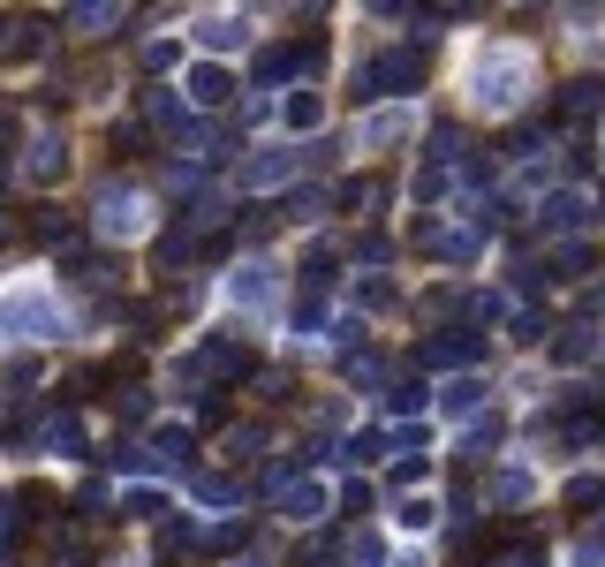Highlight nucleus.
<instances>
[{"mask_svg": "<svg viewBox=\"0 0 605 567\" xmlns=\"http://www.w3.org/2000/svg\"><path fill=\"white\" fill-rule=\"evenodd\" d=\"M583 220H590V197H583V189H560L553 205H545V235H575Z\"/></svg>", "mask_w": 605, "mask_h": 567, "instance_id": "7", "label": "nucleus"}, {"mask_svg": "<svg viewBox=\"0 0 605 567\" xmlns=\"http://www.w3.org/2000/svg\"><path fill=\"white\" fill-rule=\"evenodd\" d=\"M242 38H250V23H242V16H197V46L227 53V46H242Z\"/></svg>", "mask_w": 605, "mask_h": 567, "instance_id": "10", "label": "nucleus"}, {"mask_svg": "<svg viewBox=\"0 0 605 567\" xmlns=\"http://www.w3.org/2000/svg\"><path fill=\"white\" fill-rule=\"evenodd\" d=\"M190 91H197V106H220L235 84H227V69H197V76H190Z\"/></svg>", "mask_w": 605, "mask_h": 567, "instance_id": "12", "label": "nucleus"}, {"mask_svg": "<svg viewBox=\"0 0 605 567\" xmlns=\"http://www.w3.org/2000/svg\"><path fill=\"white\" fill-rule=\"evenodd\" d=\"M424 84V53L416 46H386V53H371V61H356V99L371 106V99H386V91H416Z\"/></svg>", "mask_w": 605, "mask_h": 567, "instance_id": "2", "label": "nucleus"}, {"mask_svg": "<svg viewBox=\"0 0 605 567\" xmlns=\"http://www.w3.org/2000/svg\"><path fill=\"white\" fill-rule=\"evenodd\" d=\"M590 356V341H583V326H568V333H560V363H583Z\"/></svg>", "mask_w": 605, "mask_h": 567, "instance_id": "23", "label": "nucleus"}, {"mask_svg": "<svg viewBox=\"0 0 605 567\" xmlns=\"http://www.w3.org/2000/svg\"><path fill=\"white\" fill-rule=\"evenodd\" d=\"M121 515H167V499H159V492H129V499H121Z\"/></svg>", "mask_w": 605, "mask_h": 567, "instance_id": "18", "label": "nucleus"}, {"mask_svg": "<svg viewBox=\"0 0 605 567\" xmlns=\"http://www.w3.org/2000/svg\"><path fill=\"white\" fill-rule=\"evenodd\" d=\"M356 303H371V310H386V303H394V280H363V288H356Z\"/></svg>", "mask_w": 605, "mask_h": 567, "instance_id": "22", "label": "nucleus"}, {"mask_svg": "<svg viewBox=\"0 0 605 567\" xmlns=\"http://www.w3.org/2000/svg\"><path fill=\"white\" fill-rule=\"evenodd\" d=\"M0 326L31 333V341H61V318H53L46 295H8V303H0Z\"/></svg>", "mask_w": 605, "mask_h": 567, "instance_id": "4", "label": "nucleus"}, {"mask_svg": "<svg viewBox=\"0 0 605 567\" xmlns=\"http://www.w3.org/2000/svg\"><path fill=\"white\" fill-rule=\"evenodd\" d=\"M144 220H152V205L137 189H99V235L129 242V235H144Z\"/></svg>", "mask_w": 605, "mask_h": 567, "instance_id": "3", "label": "nucleus"}, {"mask_svg": "<svg viewBox=\"0 0 605 567\" xmlns=\"http://www.w3.org/2000/svg\"><path fill=\"white\" fill-rule=\"evenodd\" d=\"M469 84H477V106H484V114H515V106L530 99V53L484 46L477 69H469Z\"/></svg>", "mask_w": 605, "mask_h": 567, "instance_id": "1", "label": "nucleus"}, {"mask_svg": "<svg viewBox=\"0 0 605 567\" xmlns=\"http://www.w3.org/2000/svg\"><path fill=\"white\" fill-rule=\"evenodd\" d=\"M227 295H235L242 310H265V303L280 295V280H273V265H242V273H235V288H227Z\"/></svg>", "mask_w": 605, "mask_h": 567, "instance_id": "6", "label": "nucleus"}, {"mask_svg": "<svg viewBox=\"0 0 605 567\" xmlns=\"http://www.w3.org/2000/svg\"><path fill=\"white\" fill-rule=\"evenodd\" d=\"M477 333H447V341H424L416 348V363H432V371H454V363H477Z\"/></svg>", "mask_w": 605, "mask_h": 567, "instance_id": "5", "label": "nucleus"}, {"mask_svg": "<svg viewBox=\"0 0 605 567\" xmlns=\"http://www.w3.org/2000/svg\"><path fill=\"white\" fill-rule=\"evenodd\" d=\"M159 454H167V462H190V431H159Z\"/></svg>", "mask_w": 605, "mask_h": 567, "instance_id": "24", "label": "nucleus"}, {"mask_svg": "<svg viewBox=\"0 0 605 567\" xmlns=\"http://www.w3.org/2000/svg\"><path fill=\"white\" fill-rule=\"evenodd\" d=\"M144 114H152L159 129H182V106H174V91H152V99H144Z\"/></svg>", "mask_w": 605, "mask_h": 567, "instance_id": "16", "label": "nucleus"}, {"mask_svg": "<svg viewBox=\"0 0 605 567\" xmlns=\"http://www.w3.org/2000/svg\"><path fill=\"white\" fill-rule=\"evenodd\" d=\"M318 114H326V106H318V91H295V99H288V121H295V129H318Z\"/></svg>", "mask_w": 605, "mask_h": 567, "instance_id": "15", "label": "nucleus"}, {"mask_svg": "<svg viewBox=\"0 0 605 567\" xmlns=\"http://www.w3.org/2000/svg\"><path fill=\"white\" fill-rule=\"evenodd\" d=\"M295 522H326V484H288V499H280Z\"/></svg>", "mask_w": 605, "mask_h": 567, "instance_id": "11", "label": "nucleus"}, {"mask_svg": "<svg viewBox=\"0 0 605 567\" xmlns=\"http://www.w3.org/2000/svg\"><path fill=\"white\" fill-rule=\"evenodd\" d=\"M401 522H409V530H432L439 507H432V499H409V507H401Z\"/></svg>", "mask_w": 605, "mask_h": 567, "instance_id": "20", "label": "nucleus"}, {"mask_svg": "<svg viewBox=\"0 0 605 567\" xmlns=\"http://www.w3.org/2000/svg\"><path fill=\"white\" fill-rule=\"evenodd\" d=\"M379 552H386V545H379L371 530H363V537H348V560H356V567H379Z\"/></svg>", "mask_w": 605, "mask_h": 567, "instance_id": "19", "label": "nucleus"}, {"mask_svg": "<svg viewBox=\"0 0 605 567\" xmlns=\"http://www.w3.org/2000/svg\"><path fill=\"white\" fill-rule=\"evenodd\" d=\"M23 174H31V182H53V174H69V144L46 129V137L31 144V159H23Z\"/></svg>", "mask_w": 605, "mask_h": 567, "instance_id": "8", "label": "nucleus"}, {"mask_svg": "<svg viewBox=\"0 0 605 567\" xmlns=\"http://www.w3.org/2000/svg\"><path fill=\"white\" fill-rule=\"evenodd\" d=\"M409 129H416V114H379L371 129H363V137H371V144H401Z\"/></svg>", "mask_w": 605, "mask_h": 567, "instance_id": "13", "label": "nucleus"}, {"mask_svg": "<svg viewBox=\"0 0 605 567\" xmlns=\"http://www.w3.org/2000/svg\"><path fill=\"white\" fill-rule=\"evenodd\" d=\"M197 492H205L212 507H227V499H235V484H227V477H197Z\"/></svg>", "mask_w": 605, "mask_h": 567, "instance_id": "25", "label": "nucleus"}, {"mask_svg": "<svg viewBox=\"0 0 605 567\" xmlns=\"http://www.w3.org/2000/svg\"><path fill=\"white\" fill-rule=\"evenodd\" d=\"M379 447H386V431H356V439H348V462H379Z\"/></svg>", "mask_w": 605, "mask_h": 567, "instance_id": "17", "label": "nucleus"}, {"mask_svg": "<svg viewBox=\"0 0 605 567\" xmlns=\"http://www.w3.org/2000/svg\"><path fill=\"white\" fill-rule=\"evenodd\" d=\"M0 537H8V499H0Z\"/></svg>", "mask_w": 605, "mask_h": 567, "instance_id": "26", "label": "nucleus"}, {"mask_svg": "<svg viewBox=\"0 0 605 567\" xmlns=\"http://www.w3.org/2000/svg\"><path fill=\"white\" fill-rule=\"evenodd\" d=\"M295 167H303V152H258L250 167H242V182H250V189H265V182H288Z\"/></svg>", "mask_w": 605, "mask_h": 567, "instance_id": "9", "label": "nucleus"}, {"mask_svg": "<svg viewBox=\"0 0 605 567\" xmlns=\"http://www.w3.org/2000/svg\"><path fill=\"white\" fill-rule=\"evenodd\" d=\"M386 409H424V386H416V378H401L394 394H386Z\"/></svg>", "mask_w": 605, "mask_h": 567, "instance_id": "21", "label": "nucleus"}, {"mask_svg": "<svg viewBox=\"0 0 605 567\" xmlns=\"http://www.w3.org/2000/svg\"><path fill=\"white\" fill-rule=\"evenodd\" d=\"M477 401H484V386H477V378H454V386H447V416H469Z\"/></svg>", "mask_w": 605, "mask_h": 567, "instance_id": "14", "label": "nucleus"}]
</instances>
